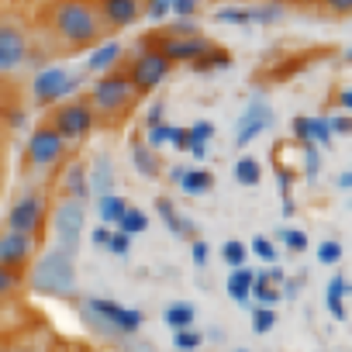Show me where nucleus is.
I'll return each instance as SVG.
<instances>
[{
  "label": "nucleus",
  "instance_id": "obj_13",
  "mask_svg": "<svg viewBox=\"0 0 352 352\" xmlns=\"http://www.w3.org/2000/svg\"><path fill=\"white\" fill-rule=\"evenodd\" d=\"M100 18H104V25L107 28H128V25H135L138 21V0H100Z\"/></svg>",
  "mask_w": 352,
  "mask_h": 352
},
{
  "label": "nucleus",
  "instance_id": "obj_28",
  "mask_svg": "<svg viewBox=\"0 0 352 352\" xmlns=\"http://www.w3.org/2000/svg\"><path fill=\"white\" fill-rule=\"evenodd\" d=\"M173 345L180 352H197L204 345V335L197 328H184V331H173Z\"/></svg>",
  "mask_w": 352,
  "mask_h": 352
},
{
  "label": "nucleus",
  "instance_id": "obj_19",
  "mask_svg": "<svg viewBox=\"0 0 352 352\" xmlns=\"http://www.w3.org/2000/svg\"><path fill=\"white\" fill-rule=\"evenodd\" d=\"M155 211H159V218L166 221V228H169L173 235H194L190 221L180 218V211H176V204H173L169 197H159V201H155Z\"/></svg>",
  "mask_w": 352,
  "mask_h": 352
},
{
  "label": "nucleus",
  "instance_id": "obj_9",
  "mask_svg": "<svg viewBox=\"0 0 352 352\" xmlns=\"http://www.w3.org/2000/svg\"><path fill=\"white\" fill-rule=\"evenodd\" d=\"M63 155H66V138L52 124H42L28 138V162L32 166H56Z\"/></svg>",
  "mask_w": 352,
  "mask_h": 352
},
{
  "label": "nucleus",
  "instance_id": "obj_29",
  "mask_svg": "<svg viewBox=\"0 0 352 352\" xmlns=\"http://www.w3.org/2000/svg\"><path fill=\"white\" fill-rule=\"evenodd\" d=\"M221 259H225L232 270H239V266H245V259H249V249H245L239 239H228V242L221 245Z\"/></svg>",
  "mask_w": 352,
  "mask_h": 352
},
{
  "label": "nucleus",
  "instance_id": "obj_15",
  "mask_svg": "<svg viewBox=\"0 0 352 352\" xmlns=\"http://www.w3.org/2000/svg\"><path fill=\"white\" fill-rule=\"evenodd\" d=\"M218 21H232V25H245V21H276L280 18V8H218L214 11Z\"/></svg>",
  "mask_w": 352,
  "mask_h": 352
},
{
  "label": "nucleus",
  "instance_id": "obj_43",
  "mask_svg": "<svg viewBox=\"0 0 352 352\" xmlns=\"http://www.w3.org/2000/svg\"><path fill=\"white\" fill-rule=\"evenodd\" d=\"M121 352H159L155 345H148V342H138L135 335H131V342H124L121 345Z\"/></svg>",
  "mask_w": 352,
  "mask_h": 352
},
{
  "label": "nucleus",
  "instance_id": "obj_23",
  "mask_svg": "<svg viewBox=\"0 0 352 352\" xmlns=\"http://www.w3.org/2000/svg\"><path fill=\"white\" fill-rule=\"evenodd\" d=\"M252 283H256V273L252 270H245V266H239V270H232V276H228V294L239 300V304H245L249 300V294H252Z\"/></svg>",
  "mask_w": 352,
  "mask_h": 352
},
{
  "label": "nucleus",
  "instance_id": "obj_21",
  "mask_svg": "<svg viewBox=\"0 0 352 352\" xmlns=\"http://www.w3.org/2000/svg\"><path fill=\"white\" fill-rule=\"evenodd\" d=\"M131 162H135V169H138L142 176H148V180H155V176L162 173V166H159L152 145H145V142H135V148H131Z\"/></svg>",
  "mask_w": 352,
  "mask_h": 352
},
{
  "label": "nucleus",
  "instance_id": "obj_1",
  "mask_svg": "<svg viewBox=\"0 0 352 352\" xmlns=\"http://www.w3.org/2000/svg\"><path fill=\"white\" fill-rule=\"evenodd\" d=\"M104 18L87 0H56L49 11V32L69 49H90L104 38Z\"/></svg>",
  "mask_w": 352,
  "mask_h": 352
},
{
  "label": "nucleus",
  "instance_id": "obj_24",
  "mask_svg": "<svg viewBox=\"0 0 352 352\" xmlns=\"http://www.w3.org/2000/svg\"><path fill=\"white\" fill-rule=\"evenodd\" d=\"M124 211H128V201H124V197H118V194H104V197H97V214H100L104 225H118Z\"/></svg>",
  "mask_w": 352,
  "mask_h": 352
},
{
  "label": "nucleus",
  "instance_id": "obj_47",
  "mask_svg": "<svg viewBox=\"0 0 352 352\" xmlns=\"http://www.w3.org/2000/svg\"><path fill=\"white\" fill-rule=\"evenodd\" d=\"M328 124H331V131H342V135L352 131V118H331Z\"/></svg>",
  "mask_w": 352,
  "mask_h": 352
},
{
  "label": "nucleus",
  "instance_id": "obj_2",
  "mask_svg": "<svg viewBox=\"0 0 352 352\" xmlns=\"http://www.w3.org/2000/svg\"><path fill=\"white\" fill-rule=\"evenodd\" d=\"M32 290L49 294V297H73L76 294V259L63 256L59 249H49L28 276Z\"/></svg>",
  "mask_w": 352,
  "mask_h": 352
},
{
  "label": "nucleus",
  "instance_id": "obj_42",
  "mask_svg": "<svg viewBox=\"0 0 352 352\" xmlns=\"http://www.w3.org/2000/svg\"><path fill=\"white\" fill-rule=\"evenodd\" d=\"M190 252H194V263H197V266H204V263H208V256H211L208 242H201V239H194V242H190Z\"/></svg>",
  "mask_w": 352,
  "mask_h": 352
},
{
  "label": "nucleus",
  "instance_id": "obj_32",
  "mask_svg": "<svg viewBox=\"0 0 352 352\" xmlns=\"http://www.w3.org/2000/svg\"><path fill=\"white\" fill-rule=\"evenodd\" d=\"M18 287H21V273L11 266H0V300H8Z\"/></svg>",
  "mask_w": 352,
  "mask_h": 352
},
{
  "label": "nucleus",
  "instance_id": "obj_40",
  "mask_svg": "<svg viewBox=\"0 0 352 352\" xmlns=\"http://www.w3.org/2000/svg\"><path fill=\"white\" fill-rule=\"evenodd\" d=\"M169 11H173V0H148V8H145V14L152 21H162Z\"/></svg>",
  "mask_w": 352,
  "mask_h": 352
},
{
  "label": "nucleus",
  "instance_id": "obj_51",
  "mask_svg": "<svg viewBox=\"0 0 352 352\" xmlns=\"http://www.w3.org/2000/svg\"><path fill=\"white\" fill-rule=\"evenodd\" d=\"M235 352H249V349H235Z\"/></svg>",
  "mask_w": 352,
  "mask_h": 352
},
{
  "label": "nucleus",
  "instance_id": "obj_17",
  "mask_svg": "<svg viewBox=\"0 0 352 352\" xmlns=\"http://www.w3.org/2000/svg\"><path fill=\"white\" fill-rule=\"evenodd\" d=\"M162 321H166L173 331L194 328V321H197V307H194V304H187V300H173V304H166V311H162Z\"/></svg>",
  "mask_w": 352,
  "mask_h": 352
},
{
  "label": "nucleus",
  "instance_id": "obj_27",
  "mask_svg": "<svg viewBox=\"0 0 352 352\" xmlns=\"http://www.w3.org/2000/svg\"><path fill=\"white\" fill-rule=\"evenodd\" d=\"M148 228V214L142 211V208H131L128 204V211L121 214V221H118V232H124V235H138V232H145Z\"/></svg>",
  "mask_w": 352,
  "mask_h": 352
},
{
  "label": "nucleus",
  "instance_id": "obj_4",
  "mask_svg": "<svg viewBox=\"0 0 352 352\" xmlns=\"http://www.w3.org/2000/svg\"><path fill=\"white\" fill-rule=\"evenodd\" d=\"M83 225H87V204L83 201H73V197H63L56 201L52 208V235H56V245L63 256L76 259L80 252V239H83Z\"/></svg>",
  "mask_w": 352,
  "mask_h": 352
},
{
  "label": "nucleus",
  "instance_id": "obj_16",
  "mask_svg": "<svg viewBox=\"0 0 352 352\" xmlns=\"http://www.w3.org/2000/svg\"><path fill=\"white\" fill-rule=\"evenodd\" d=\"M63 187H66V197H73V201H90V176H87V169H83V162H69L66 166V176H63Z\"/></svg>",
  "mask_w": 352,
  "mask_h": 352
},
{
  "label": "nucleus",
  "instance_id": "obj_11",
  "mask_svg": "<svg viewBox=\"0 0 352 352\" xmlns=\"http://www.w3.org/2000/svg\"><path fill=\"white\" fill-rule=\"evenodd\" d=\"M42 221H45L42 194H25V197L11 208V214H8V228L25 232V235H35V232L42 228Z\"/></svg>",
  "mask_w": 352,
  "mask_h": 352
},
{
  "label": "nucleus",
  "instance_id": "obj_45",
  "mask_svg": "<svg viewBox=\"0 0 352 352\" xmlns=\"http://www.w3.org/2000/svg\"><path fill=\"white\" fill-rule=\"evenodd\" d=\"M162 111H166V104H162V100H155V104L148 107V118H145V121H148V128L162 124Z\"/></svg>",
  "mask_w": 352,
  "mask_h": 352
},
{
  "label": "nucleus",
  "instance_id": "obj_35",
  "mask_svg": "<svg viewBox=\"0 0 352 352\" xmlns=\"http://www.w3.org/2000/svg\"><path fill=\"white\" fill-rule=\"evenodd\" d=\"M276 239H280L290 252H304V249H307V235H304V232H297V228H283Z\"/></svg>",
  "mask_w": 352,
  "mask_h": 352
},
{
  "label": "nucleus",
  "instance_id": "obj_49",
  "mask_svg": "<svg viewBox=\"0 0 352 352\" xmlns=\"http://www.w3.org/2000/svg\"><path fill=\"white\" fill-rule=\"evenodd\" d=\"M345 59H349V63H352V49H349V52H345Z\"/></svg>",
  "mask_w": 352,
  "mask_h": 352
},
{
  "label": "nucleus",
  "instance_id": "obj_12",
  "mask_svg": "<svg viewBox=\"0 0 352 352\" xmlns=\"http://www.w3.org/2000/svg\"><path fill=\"white\" fill-rule=\"evenodd\" d=\"M35 249V235H25V232H14V228H4L0 232V266H25L28 256Z\"/></svg>",
  "mask_w": 352,
  "mask_h": 352
},
{
  "label": "nucleus",
  "instance_id": "obj_41",
  "mask_svg": "<svg viewBox=\"0 0 352 352\" xmlns=\"http://www.w3.org/2000/svg\"><path fill=\"white\" fill-rule=\"evenodd\" d=\"M252 321H256V324H252L256 331H270V328L276 324V314H273L270 307H259V311L252 314Z\"/></svg>",
  "mask_w": 352,
  "mask_h": 352
},
{
  "label": "nucleus",
  "instance_id": "obj_26",
  "mask_svg": "<svg viewBox=\"0 0 352 352\" xmlns=\"http://www.w3.org/2000/svg\"><path fill=\"white\" fill-rule=\"evenodd\" d=\"M118 56H121V45H118V42L100 45V49H97V52L87 59V73H104V69H111Z\"/></svg>",
  "mask_w": 352,
  "mask_h": 352
},
{
  "label": "nucleus",
  "instance_id": "obj_38",
  "mask_svg": "<svg viewBox=\"0 0 352 352\" xmlns=\"http://www.w3.org/2000/svg\"><path fill=\"white\" fill-rule=\"evenodd\" d=\"M318 259H321L324 266H331V263H338V259H342V245H338L335 239H328V242H321V249H318Z\"/></svg>",
  "mask_w": 352,
  "mask_h": 352
},
{
  "label": "nucleus",
  "instance_id": "obj_22",
  "mask_svg": "<svg viewBox=\"0 0 352 352\" xmlns=\"http://www.w3.org/2000/svg\"><path fill=\"white\" fill-rule=\"evenodd\" d=\"M211 187H214V173L211 169H187L184 180H180V190L184 194H194V197L208 194Z\"/></svg>",
  "mask_w": 352,
  "mask_h": 352
},
{
  "label": "nucleus",
  "instance_id": "obj_34",
  "mask_svg": "<svg viewBox=\"0 0 352 352\" xmlns=\"http://www.w3.org/2000/svg\"><path fill=\"white\" fill-rule=\"evenodd\" d=\"M249 249H252V252H256L263 263H276V256H280V252H276V245H273L266 235H256V239L249 242Z\"/></svg>",
  "mask_w": 352,
  "mask_h": 352
},
{
  "label": "nucleus",
  "instance_id": "obj_6",
  "mask_svg": "<svg viewBox=\"0 0 352 352\" xmlns=\"http://www.w3.org/2000/svg\"><path fill=\"white\" fill-rule=\"evenodd\" d=\"M83 73H69L63 66H45L38 69V76L32 80V97L38 107H49V104H59L63 97H69L76 87H80Z\"/></svg>",
  "mask_w": 352,
  "mask_h": 352
},
{
  "label": "nucleus",
  "instance_id": "obj_10",
  "mask_svg": "<svg viewBox=\"0 0 352 352\" xmlns=\"http://www.w3.org/2000/svg\"><path fill=\"white\" fill-rule=\"evenodd\" d=\"M28 63V35L14 21H0V73H14Z\"/></svg>",
  "mask_w": 352,
  "mask_h": 352
},
{
  "label": "nucleus",
  "instance_id": "obj_18",
  "mask_svg": "<svg viewBox=\"0 0 352 352\" xmlns=\"http://www.w3.org/2000/svg\"><path fill=\"white\" fill-rule=\"evenodd\" d=\"M294 131L304 142H328L331 138V124L324 118H297L294 121Z\"/></svg>",
  "mask_w": 352,
  "mask_h": 352
},
{
  "label": "nucleus",
  "instance_id": "obj_50",
  "mask_svg": "<svg viewBox=\"0 0 352 352\" xmlns=\"http://www.w3.org/2000/svg\"><path fill=\"white\" fill-rule=\"evenodd\" d=\"M14 352H35V349H14Z\"/></svg>",
  "mask_w": 352,
  "mask_h": 352
},
{
  "label": "nucleus",
  "instance_id": "obj_48",
  "mask_svg": "<svg viewBox=\"0 0 352 352\" xmlns=\"http://www.w3.org/2000/svg\"><path fill=\"white\" fill-rule=\"evenodd\" d=\"M338 104H342L345 111H352V87H349V90H342V97H338Z\"/></svg>",
  "mask_w": 352,
  "mask_h": 352
},
{
  "label": "nucleus",
  "instance_id": "obj_25",
  "mask_svg": "<svg viewBox=\"0 0 352 352\" xmlns=\"http://www.w3.org/2000/svg\"><path fill=\"white\" fill-rule=\"evenodd\" d=\"M235 180H239L242 187H256V184L263 180V166H259V159H252V155L235 159Z\"/></svg>",
  "mask_w": 352,
  "mask_h": 352
},
{
  "label": "nucleus",
  "instance_id": "obj_3",
  "mask_svg": "<svg viewBox=\"0 0 352 352\" xmlns=\"http://www.w3.org/2000/svg\"><path fill=\"white\" fill-rule=\"evenodd\" d=\"M83 311L90 318V324L107 335V338H131L138 335V328L145 324V314L142 311H131V307H121L118 300H107V297H87L83 300Z\"/></svg>",
  "mask_w": 352,
  "mask_h": 352
},
{
  "label": "nucleus",
  "instance_id": "obj_33",
  "mask_svg": "<svg viewBox=\"0 0 352 352\" xmlns=\"http://www.w3.org/2000/svg\"><path fill=\"white\" fill-rule=\"evenodd\" d=\"M184 135H187L190 142H201V145H208V142L214 138V124H211V121H194L190 128H184Z\"/></svg>",
  "mask_w": 352,
  "mask_h": 352
},
{
  "label": "nucleus",
  "instance_id": "obj_46",
  "mask_svg": "<svg viewBox=\"0 0 352 352\" xmlns=\"http://www.w3.org/2000/svg\"><path fill=\"white\" fill-rule=\"evenodd\" d=\"M107 242H111V232H107V225H100V228H97V232H94V245H97V249H104V252H107Z\"/></svg>",
  "mask_w": 352,
  "mask_h": 352
},
{
  "label": "nucleus",
  "instance_id": "obj_7",
  "mask_svg": "<svg viewBox=\"0 0 352 352\" xmlns=\"http://www.w3.org/2000/svg\"><path fill=\"white\" fill-rule=\"evenodd\" d=\"M169 66H173V63H169L162 52H155V49H142V52H135V56H131L128 80L138 87V94H145V90L159 87V83L169 76Z\"/></svg>",
  "mask_w": 352,
  "mask_h": 352
},
{
  "label": "nucleus",
  "instance_id": "obj_44",
  "mask_svg": "<svg viewBox=\"0 0 352 352\" xmlns=\"http://www.w3.org/2000/svg\"><path fill=\"white\" fill-rule=\"evenodd\" d=\"M324 8L331 14H352V0H324Z\"/></svg>",
  "mask_w": 352,
  "mask_h": 352
},
{
  "label": "nucleus",
  "instance_id": "obj_30",
  "mask_svg": "<svg viewBox=\"0 0 352 352\" xmlns=\"http://www.w3.org/2000/svg\"><path fill=\"white\" fill-rule=\"evenodd\" d=\"M228 63H232V59H228V52L214 45L204 59H197V63H194V69H197V73H208V69H225Z\"/></svg>",
  "mask_w": 352,
  "mask_h": 352
},
{
  "label": "nucleus",
  "instance_id": "obj_31",
  "mask_svg": "<svg viewBox=\"0 0 352 352\" xmlns=\"http://www.w3.org/2000/svg\"><path fill=\"white\" fill-rule=\"evenodd\" d=\"M252 294L263 300V304H273V300H280V287H273V280L263 273V276H256V283H252Z\"/></svg>",
  "mask_w": 352,
  "mask_h": 352
},
{
  "label": "nucleus",
  "instance_id": "obj_8",
  "mask_svg": "<svg viewBox=\"0 0 352 352\" xmlns=\"http://www.w3.org/2000/svg\"><path fill=\"white\" fill-rule=\"evenodd\" d=\"M52 128H56L66 142L83 138V135L94 128V111H90L87 97H76V100H69V104H59L56 114H52Z\"/></svg>",
  "mask_w": 352,
  "mask_h": 352
},
{
  "label": "nucleus",
  "instance_id": "obj_37",
  "mask_svg": "<svg viewBox=\"0 0 352 352\" xmlns=\"http://www.w3.org/2000/svg\"><path fill=\"white\" fill-rule=\"evenodd\" d=\"M128 249H131V235H124V232H111L107 252H111V256H128Z\"/></svg>",
  "mask_w": 352,
  "mask_h": 352
},
{
  "label": "nucleus",
  "instance_id": "obj_20",
  "mask_svg": "<svg viewBox=\"0 0 352 352\" xmlns=\"http://www.w3.org/2000/svg\"><path fill=\"white\" fill-rule=\"evenodd\" d=\"M90 190H94L97 197L114 194V166H111L104 155L94 162V173H90Z\"/></svg>",
  "mask_w": 352,
  "mask_h": 352
},
{
  "label": "nucleus",
  "instance_id": "obj_39",
  "mask_svg": "<svg viewBox=\"0 0 352 352\" xmlns=\"http://www.w3.org/2000/svg\"><path fill=\"white\" fill-rule=\"evenodd\" d=\"M166 35H201V25L197 21H190V18H184V21H173L169 28H162Z\"/></svg>",
  "mask_w": 352,
  "mask_h": 352
},
{
  "label": "nucleus",
  "instance_id": "obj_5",
  "mask_svg": "<svg viewBox=\"0 0 352 352\" xmlns=\"http://www.w3.org/2000/svg\"><path fill=\"white\" fill-rule=\"evenodd\" d=\"M135 97H138V87L128 80V73H107V76H100V80L90 87L87 104H90L94 118H97V114L114 118V114L124 111Z\"/></svg>",
  "mask_w": 352,
  "mask_h": 352
},
{
  "label": "nucleus",
  "instance_id": "obj_14",
  "mask_svg": "<svg viewBox=\"0 0 352 352\" xmlns=\"http://www.w3.org/2000/svg\"><path fill=\"white\" fill-rule=\"evenodd\" d=\"M270 121H273V114H270V107H266V104H249V111L239 118L235 145H245V142H252L256 135H263V131L270 128Z\"/></svg>",
  "mask_w": 352,
  "mask_h": 352
},
{
  "label": "nucleus",
  "instance_id": "obj_36",
  "mask_svg": "<svg viewBox=\"0 0 352 352\" xmlns=\"http://www.w3.org/2000/svg\"><path fill=\"white\" fill-rule=\"evenodd\" d=\"M204 11V0H173V14L176 18H197Z\"/></svg>",
  "mask_w": 352,
  "mask_h": 352
}]
</instances>
